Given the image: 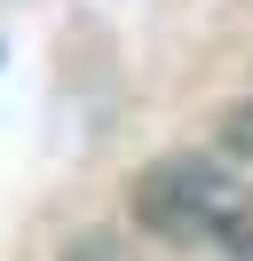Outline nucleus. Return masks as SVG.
<instances>
[{"mask_svg":"<svg viewBox=\"0 0 253 261\" xmlns=\"http://www.w3.org/2000/svg\"><path fill=\"white\" fill-rule=\"evenodd\" d=\"M135 214L158 238H221V222L237 214V182L206 159H158L135 182Z\"/></svg>","mask_w":253,"mask_h":261,"instance_id":"nucleus-1","label":"nucleus"},{"mask_svg":"<svg viewBox=\"0 0 253 261\" xmlns=\"http://www.w3.org/2000/svg\"><path fill=\"white\" fill-rule=\"evenodd\" d=\"M221 245L253 261V198H237V214H230V222H221Z\"/></svg>","mask_w":253,"mask_h":261,"instance_id":"nucleus-2","label":"nucleus"},{"mask_svg":"<svg viewBox=\"0 0 253 261\" xmlns=\"http://www.w3.org/2000/svg\"><path fill=\"white\" fill-rule=\"evenodd\" d=\"M230 150H253V103H245V111L230 119Z\"/></svg>","mask_w":253,"mask_h":261,"instance_id":"nucleus-3","label":"nucleus"}]
</instances>
